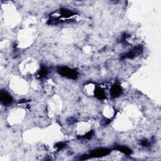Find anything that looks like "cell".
<instances>
[{
  "mask_svg": "<svg viewBox=\"0 0 161 161\" xmlns=\"http://www.w3.org/2000/svg\"><path fill=\"white\" fill-rule=\"evenodd\" d=\"M94 94L99 100H104L106 98V93L100 87L96 86L94 91Z\"/></svg>",
  "mask_w": 161,
  "mask_h": 161,
  "instance_id": "52a82bcc",
  "label": "cell"
},
{
  "mask_svg": "<svg viewBox=\"0 0 161 161\" xmlns=\"http://www.w3.org/2000/svg\"><path fill=\"white\" fill-rule=\"evenodd\" d=\"M141 144L143 147H149V145H150L149 142L147 139L142 140V141L141 142Z\"/></svg>",
  "mask_w": 161,
  "mask_h": 161,
  "instance_id": "7c38bea8",
  "label": "cell"
},
{
  "mask_svg": "<svg viewBox=\"0 0 161 161\" xmlns=\"http://www.w3.org/2000/svg\"><path fill=\"white\" fill-rule=\"evenodd\" d=\"M115 150H117L118 151H120V152L124 153L125 155L130 156L131 155L133 151L132 149L128 148V147L125 146V145H116L115 147Z\"/></svg>",
  "mask_w": 161,
  "mask_h": 161,
  "instance_id": "8992f818",
  "label": "cell"
},
{
  "mask_svg": "<svg viewBox=\"0 0 161 161\" xmlns=\"http://www.w3.org/2000/svg\"><path fill=\"white\" fill-rule=\"evenodd\" d=\"M111 150L108 148H98L91 152L88 155H84L80 157V160H86L90 158H98L107 156L111 153Z\"/></svg>",
  "mask_w": 161,
  "mask_h": 161,
  "instance_id": "6da1fadb",
  "label": "cell"
},
{
  "mask_svg": "<svg viewBox=\"0 0 161 161\" xmlns=\"http://www.w3.org/2000/svg\"><path fill=\"white\" fill-rule=\"evenodd\" d=\"M47 74H48V69H47V67L45 66H42L39 73V76L40 78H45V77L47 75Z\"/></svg>",
  "mask_w": 161,
  "mask_h": 161,
  "instance_id": "9c48e42d",
  "label": "cell"
},
{
  "mask_svg": "<svg viewBox=\"0 0 161 161\" xmlns=\"http://www.w3.org/2000/svg\"><path fill=\"white\" fill-rule=\"evenodd\" d=\"M0 100H1V102L4 105L7 106L11 104L13 101L12 96L6 91H2L1 92V96H0Z\"/></svg>",
  "mask_w": 161,
  "mask_h": 161,
  "instance_id": "277c9868",
  "label": "cell"
},
{
  "mask_svg": "<svg viewBox=\"0 0 161 161\" xmlns=\"http://www.w3.org/2000/svg\"><path fill=\"white\" fill-rule=\"evenodd\" d=\"M66 146V144L62 142H59L57 144H55V147L57 148L58 150H62L63 148H64Z\"/></svg>",
  "mask_w": 161,
  "mask_h": 161,
  "instance_id": "8fae6325",
  "label": "cell"
},
{
  "mask_svg": "<svg viewBox=\"0 0 161 161\" xmlns=\"http://www.w3.org/2000/svg\"><path fill=\"white\" fill-rule=\"evenodd\" d=\"M142 49V47L141 46H138L137 47H135L133 48V49L130 50L128 52L125 54L123 56L122 59H134L138 55L141 53Z\"/></svg>",
  "mask_w": 161,
  "mask_h": 161,
  "instance_id": "3957f363",
  "label": "cell"
},
{
  "mask_svg": "<svg viewBox=\"0 0 161 161\" xmlns=\"http://www.w3.org/2000/svg\"><path fill=\"white\" fill-rule=\"evenodd\" d=\"M57 71L62 76L68 79L75 80L78 78V73L75 69H70L67 67H60L58 69Z\"/></svg>",
  "mask_w": 161,
  "mask_h": 161,
  "instance_id": "7a4b0ae2",
  "label": "cell"
},
{
  "mask_svg": "<svg viewBox=\"0 0 161 161\" xmlns=\"http://www.w3.org/2000/svg\"><path fill=\"white\" fill-rule=\"evenodd\" d=\"M94 132L93 130L91 131H89L88 132H87L85 135H84L82 136L81 137V138H86V139H91L92 138Z\"/></svg>",
  "mask_w": 161,
  "mask_h": 161,
  "instance_id": "30bf717a",
  "label": "cell"
},
{
  "mask_svg": "<svg viewBox=\"0 0 161 161\" xmlns=\"http://www.w3.org/2000/svg\"><path fill=\"white\" fill-rule=\"evenodd\" d=\"M61 16L64 18H69L75 15V13L68 9H61L60 10Z\"/></svg>",
  "mask_w": 161,
  "mask_h": 161,
  "instance_id": "ba28073f",
  "label": "cell"
},
{
  "mask_svg": "<svg viewBox=\"0 0 161 161\" xmlns=\"http://www.w3.org/2000/svg\"><path fill=\"white\" fill-rule=\"evenodd\" d=\"M122 93V89L120 85L115 84L113 85L110 89V94L112 97L116 98L119 96H120Z\"/></svg>",
  "mask_w": 161,
  "mask_h": 161,
  "instance_id": "5b68a950",
  "label": "cell"
}]
</instances>
